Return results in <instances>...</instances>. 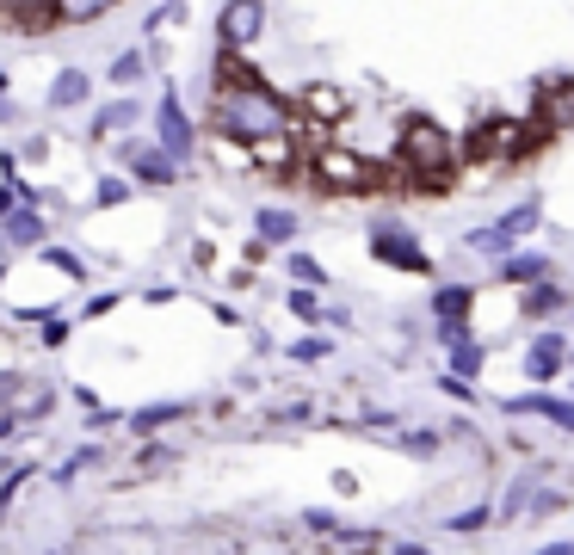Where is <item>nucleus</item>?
I'll list each match as a JSON object with an SVG mask.
<instances>
[{
	"instance_id": "nucleus-1",
	"label": "nucleus",
	"mask_w": 574,
	"mask_h": 555,
	"mask_svg": "<svg viewBox=\"0 0 574 555\" xmlns=\"http://www.w3.org/2000/svg\"><path fill=\"white\" fill-rule=\"evenodd\" d=\"M217 124H223V136H235V142H266V136H284V105L260 87V81H223L217 87Z\"/></svg>"
},
{
	"instance_id": "nucleus-2",
	"label": "nucleus",
	"mask_w": 574,
	"mask_h": 555,
	"mask_svg": "<svg viewBox=\"0 0 574 555\" xmlns=\"http://www.w3.org/2000/svg\"><path fill=\"white\" fill-rule=\"evenodd\" d=\"M402 155H408V167H420V173H426V185H439V179H445V167L457 161V142H451L433 118H414V124L402 130Z\"/></svg>"
},
{
	"instance_id": "nucleus-3",
	"label": "nucleus",
	"mask_w": 574,
	"mask_h": 555,
	"mask_svg": "<svg viewBox=\"0 0 574 555\" xmlns=\"http://www.w3.org/2000/svg\"><path fill=\"white\" fill-rule=\"evenodd\" d=\"M315 179L328 185V192H371L377 185V167L346 155V148H328V155H315Z\"/></svg>"
},
{
	"instance_id": "nucleus-4",
	"label": "nucleus",
	"mask_w": 574,
	"mask_h": 555,
	"mask_svg": "<svg viewBox=\"0 0 574 555\" xmlns=\"http://www.w3.org/2000/svg\"><path fill=\"white\" fill-rule=\"evenodd\" d=\"M260 25H266V7H260V0H229V7H223V44H229V50L254 44Z\"/></svg>"
},
{
	"instance_id": "nucleus-5",
	"label": "nucleus",
	"mask_w": 574,
	"mask_h": 555,
	"mask_svg": "<svg viewBox=\"0 0 574 555\" xmlns=\"http://www.w3.org/2000/svg\"><path fill=\"white\" fill-rule=\"evenodd\" d=\"M173 161H179L173 148H136V155H130V173H136L142 185H173V179H179Z\"/></svg>"
},
{
	"instance_id": "nucleus-6",
	"label": "nucleus",
	"mask_w": 574,
	"mask_h": 555,
	"mask_svg": "<svg viewBox=\"0 0 574 555\" xmlns=\"http://www.w3.org/2000/svg\"><path fill=\"white\" fill-rule=\"evenodd\" d=\"M371 247H377L383 259H396L402 272H426V253H420V247H414L402 229H377V241H371Z\"/></svg>"
},
{
	"instance_id": "nucleus-7",
	"label": "nucleus",
	"mask_w": 574,
	"mask_h": 555,
	"mask_svg": "<svg viewBox=\"0 0 574 555\" xmlns=\"http://www.w3.org/2000/svg\"><path fill=\"white\" fill-rule=\"evenodd\" d=\"M161 148H173V155H192V124L179 118L173 99H161Z\"/></svg>"
},
{
	"instance_id": "nucleus-8",
	"label": "nucleus",
	"mask_w": 574,
	"mask_h": 555,
	"mask_svg": "<svg viewBox=\"0 0 574 555\" xmlns=\"http://www.w3.org/2000/svg\"><path fill=\"white\" fill-rule=\"evenodd\" d=\"M531 222H537V210L525 204V210H513L507 222H494V229H482V235H476V247H507V241H519V235L531 229Z\"/></svg>"
},
{
	"instance_id": "nucleus-9",
	"label": "nucleus",
	"mask_w": 574,
	"mask_h": 555,
	"mask_svg": "<svg viewBox=\"0 0 574 555\" xmlns=\"http://www.w3.org/2000/svg\"><path fill=\"white\" fill-rule=\"evenodd\" d=\"M463 309H470V290H439V327H445V340H463Z\"/></svg>"
},
{
	"instance_id": "nucleus-10",
	"label": "nucleus",
	"mask_w": 574,
	"mask_h": 555,
	"mask_svg": "<svg viewBox=\"0 0 574 555\" xmlns=\"http://www.w3.org/2000/svg\"><path fill=\"white\" fill-rule=\"evenodd\" d=\"M105 7H118V0H50L56 25H87V19H99Z\"/></svg>"
},
{
	"instance_id": "nucleus-11",
	"label": "nucleus",
	"mask_w": 574,
	"mask_h": 555,
	"mask_svg": "<svg viewBox=\"0 0 574 555\" xmlns=\"http://www.w3.org/2000/svg\"><path fill=\"white\" fill-rule=\"evenodd\" d=\"M531 377H556V370H562V333H544V340H537L531 346Z\"/></svg>"
},
{
	"instance_id": "nucleus-12",
	"label": "nucleus",
	"mask_w": 574,
	"mask_h": 555,
	"mask_svg": "<svg viewBox=\"0 0 574 555\" xmlns=\"http://www.w3.org/2000/svg\"><path fill=\"white\" fill-rule=\"evenodd\" d=\"M7 241H13V247H38V241H44V216H38V210L7 216Z\"/></svg>"
},
{
	"instance_id": "nucleus-13",
	"label": "nucleus",
	"mask_w": 574,
	"mask_h": 555,
	"mask_svg": "<svg viewBox=\"0 0 574 555\" xmlns=\"http://www.w3.org/2000/svg\"><path fill=\"white\" fill-rule=\"evenodd\" d=\"M550 259H537V253H513V259H500V278H513V284H537L544 278Z\"/></svg>"
},
{
	"instance_id": "nucleus-14",
	"label": "nucleus",
	"mask_w": 574,
	"mask_h": 555,
	"mask_svg": "<svg viewBox=\"0 0 574 555\" xmlns=\"http://www.w3.org/2000/svg\"><path fill=\"white\" fill-rule=\"evenodd\" d=\"M81 99H87V74L81 68H62L56 87H50V105H81Z\"/></svg>"
},
{
	"instance_id": "nucleus-15",
	"label": "nucleus",
	"mask_w": 574,
	"mask_h": 555,
	"mask_svg": "<svg viewBox=\"0 0 574 555\" xmlns=\"http://www.w3.org/2000/svg\"><path fill=\"white\" fill-rule=\"evenodd\" d=\"M550 309H562V284H544V278H537V284L525 290V315H550Z\"/></svg>"
},
{
	"instance_id": "nucleus-16",
	"label": "nucleus",
	"mask_w": 574,
	"mask_h": 555,
	"mask_svg": "<svg viewBox=\"0 0 574 555\" xmlns=\"http://www.w3.org/2000/svg\"><path fill=\"white\" fill-rule=\"evenodd\" d=\"M291 235H297L291 210H260V241H291Z\"/></svg>"
},
{
	"instance_id": "nucleus-17",
	"label": "nucleus",
	"mask_w": 574,
	"mask_h": 555,
	"mask_svg": "<svg viewBox=\"0 0 574 555\" xmlns=\"http://www.w3.org/2000/svg\"><path fill=\"white\" fill-rule=\"evenodd\" d=\"M303 111H315V118H340L346 99H340L334 87H309V93H303Z\"/></svg>"
},
{
	"instance_id": "nucleus-18",
	"label": "nucleus",
	"mask_w": 574,
	"mask_h": 555,
	"mask_svg": "<svg viewBox=\"0 0 574 555\" xmlns=\"http://www.w3.org/2000/svg\"><path fill=\"white\" fill-rule=\"evenodd\" d=\"M513 414H550L556 426L574 432V407H568V401H513Z\"/></svg>"
},
{
	"instance_id": "nucleus-19",
	"label": "nucleus",
	"mask_w": 574,
	"mask_h": 555,
	"mask_svg": "<svg viewBox=\"0 0 574 555\" xmlns=\"http://www.w3.org/2000/svg\"><path fill=\"white\" fill-rule=\"evenodd\" d=\"M482 148H488V155H513L519 130H513V124H488V130H482Z\"/></svg>"
},
{
	"instance_id": "nucleus-20",
	"label": "nucleus",
	"mask_w": 574,
	"mask_h": 555,
	"mask_svg": "<svg viewBox=\"0 0 574 555\" xmlns=\"http://www.w3.org/2000/svg\"><path fill=\"white\" fill-rule=\"evenodd\" d=\"M254 161H260V167H272V173H278V167H284V161H291V142H284V136H266V142H254Z\"/></svg>"
},
{
	"instance_id": "nucleus-21",
	"label": "nucleus",
	"mask_w": 574,
	"mask_h": 555,
	"mask_svg": "<svg viewBox=\"0 0 574 555\" xmlns=\"http://www.w3.org/2000/svg\"><path fill=\"white\" fill-rule=\"evenodd\" d=\"M457 352H451V364H457V377H476V370H482V346L476 340H451Z\"/></svg>"
},
{
	"instance_id": "nucleus-22",
	"label": "nucleus",
	"mask_w": 574,
	"mask_h": 555,
	"mask_svg": "<svg viewBox=\"0 0 574 555\" xmlns=\"http://www.w3.org/2000/svg\"><path fill=\"white\" fill-rule=\"evenodd\" d=\"M112 81H118V87H136V81H142V50H124V56L112 62Z\"/></svg>"
},
{
	"instance_id": "nucleus-23",
	"label": "nucleus",
	"mask_w": 574,
	"mask_h": 555,
	"mask_svg": "<svg viewBox=\"0 0 574 555\" xmlns=\"http://www.w3.org/2000/svg\"><path fill=\"white\" fill-rule=\"evenodd\" d=\"M167 420H179V407H173V401H161V407H142V414H136V432H155V426H167Z\"/></svg>"
},
{
	"instance_id": "nucleus-24",
	"label": "nucleus",
	"mask_w": 574,
	"mask_h": 555,
	"mask_svg": "<svg viewBox=\"0 0 574 555\" xmlns=\"http://www.w3.org/2000/svg\"><path fill=\"white\" fill-rule=\"evenodd\" d=\"M136 124V105H105V118H99V136L105 130H130Z\"/></svg>"
},
{
	"instance_id": "nucleus-25",
	"label": "nucleus",
	"mask_w": 574,
	"mask_h": 555,
	"mask_svg": "<svg viewBox=\"0 0 574 555\" xmlns=\"http://www.w3.org/2000/svg\"><path fill=\"white\" fill-rule=\"evenodd\" d=\"M531 488H537V481L525 475V481H513V494H507V518H519V506L531 500Z\"/></svg>"
},
{
	"instance_id": "nucleus-26",
	"label": "nucleus",
	"mask_w": 574,
	"mask_h": 555,
	"mask_svg": "<svg viewBox=\"0 0 574 555\" xmlns=\"http://www.w3.org/2000/svg\"><path fill=\"white\" fill-rule=\"evenodd\" d=\"M50 266H56V272H68V278H87V266H81V259H75V253H62V247L50 253Z\"/></svg>"
},
{
	"instance_id": "nucleus-27",
	"label": "nucleus",
	"mask_w": 574,
	"mask_h": 555,
	"mask_svg": "<svg viewBox=\"0 0 574 555\" xmlns=\"http://www.w3.org/2000/svg\"><path fill=\"white\" fill-rule=\"evenodd\" d=\"M291 272H297L303 284H321V266H315V259H309V253H297V259H291Z\"/></svg>"
},
{
	"instance_id": "nucleus-28",
	"label": "nucleus",
	"mask_w": 574,
	"mask_h": 555,
	"mask_svg": "<svg viewBox=\"0 0 574 555\" xmlns=\"http://www.w3.org/2000/svg\"><path fill=\"white\" fill-rule=\"evenodd\" d=\"M13 216V192H0V222H7Z\"/></svg>"
},
{
	"instance_id": "nucleus-29",
	"label": "nucleus",
	"mask_w": 574,
	"mask_h": 555,
	"mask_svg": "<svg viewBox=\"0 0 574 555\" xmlns=\"http://www.w3.org/2000/svg\"><path fill=\"white\" fill-rule=\"evenodd\" d=\"M0 87H7V74H0Z\"/></svg>"
}]
</instances>
